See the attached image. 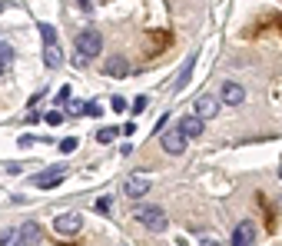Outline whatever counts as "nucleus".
I'll return each instance as SVG.
<instances>
[{"instance_id": "1", "label": "nucleus", "mask_w": 282, "mask_h": 246, "mask_svg": "<svg viewBox=\"0 0 282 246\" xmlns=\"http://www.w3.org/2000/svg\"><path fill=\"white\" fill-rule=\"evenodd\" d=\"M100 50H103V37H100V30L87 27V30H80V34H76V54H80V60H83V63H87V60H93Z\"/></svg>"}, {"instance_id": "2", "label": "nucleus", "mask_w": 282, "mask_h": 246, "mask_svg": "<svg viewBox=\"0 0 282 246\" xmlns=\"http://www.w3.org/2000/svg\"><path fill=\"white\" fill-rule=\"evenodd\" d=\"M136 220H140L146 230H153V233H163L166 226H169V216H166L160 206H140V210H136Z\"/></svg>"}, {"instance_id": "3", "label": "nucleus", "mask_w": 282, "mask_h": 246, "mask_svg": "<svg viewBox=\"0 0 282 246\" xmlns=\"http://www.w3.org/2000/svg\"><path fill=\"white\" fill-rule=\"evenodd\" d=\"M153 186V177L150 173H130V177L123 180V193L130 196V200H140V196H146Z\"/></svg>"}, {"instance_id": "4", "label": "nucleus", "mask_w": 282, "mask_h": 246, "mask_svg": "<svg viewBox=\"0 0 282 246\" xmlns=\"http://www.w3.org/2000/svg\"><path fill=\"white\" fill-rule=\"evenodd\" d=\"M186 140H189V136H186L183 130H179V126H173V130H166V133L160 136L163 150H166V153H173V157H179V153L186 150Z\"/></svg>"}, {"instance_id": "5", "label": "nucleus", "mask_w": 282, "mask_h": 246, "mask_svg": "<svg viewBox=\"0 0 282 246\" xmlns=\"http://www.w3.org/2000/svg\"><path fill=\"white\" fill-rule=\"evenodd\" d=\"M80 226H83V216L80 213H60L54 220V230L60 236H73V233H80Z\"/></svg>"}, {"instance_id": "6", "label": "nucleus", "mask_w": 282, "mask_h": 246, "mask_svg": "<svg viewBox=\"0 0 282 246\" xmlns=\"http://www.w3.org/2000/svg\"><path fill=\"white\" fill-rule=\"evenodd\" d=\"M66 177V170L63 167H54V170H44V173H37V177L30 180L33 186H40V190H54V186H60Z\"/></svg>"}, {"instance_id": "7", "label": "nucleus", "mask_w": 282, "mask_h": 246, "mask_svg": "<svg viewBox=\"0 0 282 246\" xmlns=\"http://www.w3.org/2000/svg\"><path fill=\"white\" fill-rule=\"evenodd\" d=\"M216 113H219V100L213 93H199V97H196V117H199V120H213Z\"/></svg>"}, {"instance_id": "8", "label": "nucleus", "mask_w": 282, "mask_h": 246, "mask_svg": "<svg viewBox=\"0 0 282 246\" xmlns=\"http://www.w3.org/2000/svg\"><path fill=\"white\" fill-rule=\"evenodd\" d=\"M103 73H107V77H126V73H130L126 57L123 54H110L107 60H103Z\"/></svg>"}, {"instance_id": "9", "label": "nucleus", "mask_w": 282, "mask_h": 246, "mask_svg": "<svg viewBox=\"0 0 282 246\" xmlns=\"http://www.w3.org/2000/svg\"><path fill=\"white\" fill-rule=\"evenodd\" d=\"M219 100L226 103V107H239V103L246 100V90L239 87L236 80H226V83H223V93H219Z\"/></svg>"}, {"instance_id": "10", "label": "nucleus", "mask_w": 282, "mask_h": 246, "mask_svg": "<svg viewBox=\"0 0 282 246\" xmlns=\"http://www.w3.org/2000/svg\"><path fill=\"white\" fill-rule=\"evenodd\" d=\"M256 243V226L252 223H239L232 230V246H252Z\"/></svg>"}, {"instance_id": "11", "label": "nucleus", "mask_w": 282, "mask_h": 246, "mask_svg": "<svg viewBox=\"0 0 282 246\" xmlns=\"http://www.w3.org/2000/svg\"><path fill=\"white\" fill-rule=\"evenodd\" d=\"M193 67H196V54H186V63H183V70L176 73L173 93H179V90H186V83H189V77H193Z\"/></svg>"}, {"instance_id": "12", "label": "nucleus", "mask_w": 282, "mask_h": 246, "mask_svg": "<svg viewBox=\"0 0 282 246\" xmlns=\"http://www.w3.org/2000/svg\"><path fill=\"white\" fill-rule=\"evenodd\" d=\"M179 130H183L186 136H189V140H193V136H203V120H199V117H183V120H179Z\"/></svg>"}, {"instance_id": "13", "label": "nucleus", "mask_w": 282, "mask_h": 246, "mask_svg": "<svg viewBox=\"0 0 282 246\" xmlns=\"http://www.w3.org/2000/svg\"><path fill=\"white\" fill-rule=\"evenodd\" d=\"M0 246H27V240L20 236V230H3L0 233Z\"/></svg>"}, {"instance_id": "14", "label": "nucleus", "mask_w": 282, "mask_h": 246, "mask_svg": "<svg viewBox=\"0 0 282 246\" xmlns=\"http://www.w3.org/2000/svg\"><path fill=\"white\" fill-rule=\"evenodd\" d=\"M44 63H47V67H50V70H54V67H60V63H63V57H60V47H56V44H50V47H47V50H44Z\"/></svg>"}, {"instance_id": "15", "label": "nucleus", "mask_w": 282, "mask_h": 246, "mask_svg": "<svg viewBox=\"0 0 282 246\" xmlns=\"http://www.w3.org/2000/svg\"><path fill=\"white\" fill-rule=\"evenodd\" d=\"M20 236L27 240V246L40 243V226H37V223H23V226H20Z\"/></svg>"}, {"instance_id": "16", "label": "nucleus", "mask_w": 282, "mask_h": 246, "mask_svg": "<svg viewBox=\"0 0 282 246\" xmlns=\"http://www.w3.org/2000/svg\"><path fill=\"white\" fill-rule=\"evenodd\" d=\"M116 133H119L116 126H103V130L97 133V143H113V140H116Z\"/></svg>"}, {"instance_id": "17", "label": "nucleus", "mask_w": 282, "mask_h": 246, "mask_svg": "<svg viewBox=\"0 0 282 246\" xmlns=\"http://www.w3.org/2000/svg\"><path fill=\"white\" fill-rule=\"evenodd\" d=\"M40 37H44V44H56V30H54V23H40Z\"/></svg>"}, {"instance_id": "18", "label": "nucleus", "mask_w": 282, "mask_h": 246, "mask_svg": "<svg viewBox=\"0 0 282 246\" xmlns=\"http://www.w3.org/2000/svg\"><path fill=\"white\" fill-rule=\"evenodd\" d=\"M0 60H7V63L13 60V47H10V44H3V40H0Z\"/></svg>"}, {"instance_id": "19", "label": "nucleus", "mask_w": 282, "mask_h": 246, "mask_svg": "<svg viewBox=\"0 0 282 246\" xmlns=\"http://www.w3.org/2000/svg\"><path fill=\"white\" fill-rule=\"evenodd\" d=\"M60 150H63V153H73V150H76V136H66V140H60Z\"/></svg>"}, {"instance_id": "20", "label": "nucleus", "mask_w": 282, "mask_h": 246, "mask_svg": "<svg viewBox=\"0 0 282 246\" xmlns=\"http://www.w3.org/2000/svg\"><path fill=\"white\" fill-rule=\"evenodd\" d=\"M110 206H113L110 196H100V200H97V213H110Z\"/></svg>"}, {"instance_id": "21", "label": "nucleus", "mask_w": 282, "mask_h": 246, "mask_svg": "<svg viewBox=\"0 0 282 246\" xmlns=\"http://www.w3.org/2000/svg\"><path fill=\"white\" fill-rule=\"evenodd\" d=\"M47 123H50V126L63 123V113H60V110H50V113H47Z\"/></svg>"}, {"instance_id": "22", "label": "nucleus", "mask_w": 282, "mask_h": 246, "mask_svg": "<svg viewBox=\"0 0 282 246\" xmlns=\"http://www.w3.org/2000/svg\"><path fill=\"white\" fill-rule=\"evenodd\" d=\"M110 103H113L110 110H116V113H123V110H126V100H123V97H113V100H110Z\"/></svg>"}, {"instance_id": "23", "label": "nucleus", "mask_w": 282, "mask_h": 246, "mask_svg": "<svg viewBox=\"0 0 282 246\" xmlns=\"http://www.w3.org/2000/svg\"><path fill=\"white\" fill-rule=\"evenodd\" d=\"M130 110H133V113H143V110H146V97H136Z\"/></svg>"}, {"instance_id": "24", "label": "nucleus", "mask_w": 282, "mask_h": 246, "mask_svg": "<svg viewBox=\"0 0 282 246\" xmlns=\"http://www.w3.org/2000/svg\"><path fill=\"white\" fill-rule=\"evenodd\" d=\"M37 140H40V136H20V146H33Z\"/></svg>"}, {"instance_id": "25", "label": "nucleus", "mask_w": 282, "mask_h": 246, "mask_svg": "<svg viewBox=\"0 0 282 246\" xmlns=\"http://www.w3.org/2000/svg\"><path fill=\"white\" fill-rule=\"evenodd\" d=\"M7 67H10V63H7V60H0V77L7 73Z\"/></svg>"}, {"instance_id": "26", "label": "nucleus", "mask_w": 282, "mask_h": 246, "mask_svg": "<svg viewBox=\"0 0 282 246\" xmlns=\"http://www.w3.org/2000/svg\"><path fill=\"white\" fill-rule=\"evenodd\" d=\"M80 7H90V0H80Z\"/></svg>"}, {"instance_id": "27", "label": "nucleus", "mask_w": 282, "mask_h": 246, "mask_svg": "<svg viewBox=\"0 0 282 246\" xmlns=\"http://www.w3.org/2000/svg\"><path fill=\"white\" fill-rule=\"evenodd\" d=\"M279 177H282V167H279Z\"/></svg>"}, {"instance_id": "28", "label": "nucleus", "mask_w": 282, "mask_h": 246, "mask_svg": "<svg viewBox=\"0 0 282 246\" xmlns=\"http://www.w3.org/2000/svg\"><path fill=\"white\" fill-rule=\"evenodd\" d=\"M0 10H3V3H0Z\"/></svg>"}]
</instances>
